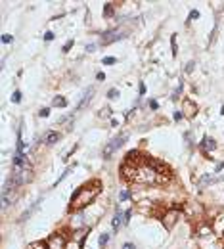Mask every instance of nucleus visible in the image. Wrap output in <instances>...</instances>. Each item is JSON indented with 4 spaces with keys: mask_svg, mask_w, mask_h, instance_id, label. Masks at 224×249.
I'll return each mask as SVG.
<instances>
[{
    "mask_svg": "<svg viewBox=\"0 0 224 249\" xmlns=\"http://www.w3.org/2000/svg\"><path fill=\"white\" fill-rule=\"evenodd\" d=\"M100 188H102V184L98 182V180L79 188L77 194L73 195V199H71V209H84L86 205H90V201L100 194Z\"/></svg>",
    "mask_w": 224,
    "mask_h": 249,
    "instance_id": "nucleus-1",
    "label": "nucleus"
},
{
    "mask_svg": "<svg viewBox=\"0 0 224 249\" xmlns=\"http://www.w3.org/2000/svg\"><path fill=\"white\" fill-rule=\"evenodd\" d=\"M127 138H128V134H127V132H124V134H119V136H115V138H113L111 142H109L107 146H106V149H103V157H106V159H107V157H111L113 152H115V149H119L124 142H127Z\"/></svg>",
    "mask_w": 224,
    "mask_h": 249,
    "instance_id": "nucleus-2",
    "label": "nucleus"
},
{
    "mask_svg": "<svg viewBox=\"0 0 224 249\" xmlns=\"http://www.w3.org/2000/svg\"><path fill=\"white\" fill-rule=\"evenodd\" d=\"M46 249H65V240L60 234H52L46 240Z\"/></svg>",
    "mask_w": 224,
    "mask_h": 249,
    "instance_id": "nucleus-3",
    "label": "nucleus"
},
{
    "mask_svg": "<svg viewBox=\"0 0 224 249\" xmlns=\"http://www.w3.org/2000/svg\"><path fill=\"white\" fill-rule=\"evenodd\" d=\"M178 217H180V211H178V209H170V211H167V215L163 217V224H165V228H169V230H170V228L176 224Z\"/></svg>",
    "mask_w": 224,
    "mask_h": 249,
    "instance_id": "nucleus-4",
    "label": "nucleus"
},
{
    "mask_svg": "<svg viewBox=\"0 0 224 249\" xmlns=\"http://www.w3.org/2000/svg\"><path fill=\"white\" fill-rule=\"evenodd\" d=\"M121 38H123V33H119V31H111V33H107L106 37L102 38V44H111V42L121 40Z\"/></svg>",
    "mask_w": 224,
    "mask_h": 249,
    "instance_id": "nucleus-5",
    "label": "nucleus"
},
{
    "mask_svg": "<svg viewBox=\"0 0 224 249\" xmlns=\"http://www.w3.org/2000/svg\"><path fill=\"white\" fill-rule=\"evenodd\" d=\"M182 106H184V109H186V115L188 117H194L195 113H197V106L192 100H186L184 103H182Z\"/></svg>",
    "mask_w": 224,
    "mask_h": 249,
    "instance_id": "nucleus-6",
    "label": "nucleus"
},
{
    "mask_svg": "<svg viewBox=\"0 0 224 249\" xmlns=\"http://www.w3.org/2000/svg\"><path fill=\"white\" fill-rule=\"evenodd\" d=\"M216 180H220V176H211V174H205V176H201V178L197 180V184H199V186H205V184L216 182Z\"/></svg>",
    "mask_w": 224,
    "mask_h": 249,
    "instance_id": "nucleus-7",
    "label": "nucleus"
},
{
    "mask_svg": "<svg viewBox=\"0 0 224 249\" xmlns=\"http://www.w3.org/2000/svg\"><path fill=\"white\" fill-rule=\"evenodd\" d=\"M201 149L203 152H209V149H215V140H211V138H203V142H201Z\"/></svg>",
    "mask_w": 224,
    "mask_h": 249,
    "instance_id": "nucleus-8",
    "label": "nucleus"
},
{
    "mask_svg": "<svg viewBox=\"0 0 224 249\" xmlns=\"http://www.w3.org/2000/svg\"><path fill=\"white\" fill-rule=\"evenodd\" d=\"M121 219H124V215H121V209L115 211V217H113V230H119V224H121Z\"/></svg>",
    "mask_w": 224,
    "mask_h": 249,
    "instance_id": "nucleus-9",
    "label": "nucleus"
},
{
    "mask_svg": "<svg viewBox=\"0 0 224 249\" xmlns=\"http://www.w3.org/2000/svg\"><path fill=\"white\" fill-rule=\"evenodd\" d=\"M92 94H94V88H88V90L84 92V96H82V102L79 103V109H82V107L86 106V103H88V100H90V96H92Z\"/></svg>",
    "mask_w": 224,
    "mask_h": 249,
    "instance_id": "nucleus-10",
    "label": "nucleus"
},
{
    "mask_svg": "<svg viewBox=\"0 0 224 249\" xmlns=\"http://www.w3.org/2000/svg\"><path fill=\"white\" fill-rule=\"evenodd\" d=\"M58 140H60V134H58V132H48V134L44 136V142H46V144H56Z\"/></svg>",
    "mask_w": 224,
    "mask_h": 249,
    "instance_id": "nucleus-11",
    "label": "nucleus"
},
{
    "mask_svg": "<svg viewBox=\"0 0 224 249\" xmlns=\"http://www.w3.org/2000/svg\"><path fill=\"white\" fill-rule=\"evenodd\" d=\"M54 106L56 107H65L67 106V100L63 96H58V98H54Z\"/></svg>",
    "mask_w": 224,
    "mask_h": 249,
    "instance_id": "nucleus-12",
    "label": "nucleus"
},
{
    "mask_svg": "<svg viewBox=\"0 0 224 249\" xmlns=\"http://www.w3.org/2000/svg\"><path fill=\"white\" fill-rule=\"evenodd\" d=\"M107 241H109V234H102L100 236V247H106Z\"/></svg>",
    "mask_w": 224,
    "mask_h": 249,
    "instance_id": "nucleus-13",
    "label": "nucleus"
},
{
    "mask_svg": "<svg viewBox=\"0 0 224 249\" xmlns=\"http://www.w3.org/2000/svg\"><path fill=\"white\" fill-rule=\"evenodd\" d=\"M103 14H106L107 17H109V15H113V4H106V8H103Z\"/></svg>",
    "mask_w": 224,
    "mask_h": 249,
    "instance_id": "nucleus-14",
    "label": "nucleus"
},
{
    "mask_svg": "<svg viewBox=\"0 0 224 249\" xmlns=\"http://www.w3.org/2000/svg\"><path fill=\"white\" fill-rule=\"evenodd\" d=\"M130 198V194H128V192L127 190H123V192H119V199H121V201H127Z\"/></svg>",
    "mask_w": 224,
    "mask_h": 249,
    "instance_id": "nucleus-15",
    "label": "nucleus"
},
{
    "mask_svg": "<svg viewBox=\"0 0 224 249\" xmlns=\"http://www.w3.org/2000/svg\"><path fill=\"white\" fill-rule=\"evenodd\" d=\"M12 100H14L15 103H19V102H21V92L15 90V92H14V96H12Z\"/></svg>",
    "mask_w": 224,
    "mask_h": 249,
    "instance_id": "nucleus-16",
    "label": "nucleus"
},
{
    "mask_svg": "<svg viewBox=\"0 0 224 249\" xmlns=\"http://www.w3.org/2000/svg\"><path fill=\"white\" fill-rule=\"evenodd\" d=\"M102 61H103V65H113V63H115L117 60H115V58H103Z\"/></svg>",
    "mask_w": 224,
    "mask_h": 249,
    "instance_id": "nucleus-17",
    "label": "nucleus"
},
{
    "mask_svg": "<svg viewBox=\"0 0 224 249\" xmlns=\"http://www.w3.org/2000/svg\"><path fill=\"white\" fill-rule=\"evenodd\" d=\"M38 115H40V117H48V115H50V109H48V107H42V109L38 111Z\"/></svg>",
    "mask_w": 224,
    "mask_h": 249,
    "instance_id": "nucleus-18",
    "label": "nucleus"
},
{
    "mask_svg": "<svg viewBox=\"0 0 224 249\" xmlns=\"http://www.w3.org/2000/svg\"><path fill=\"white\" fill-rule=\"evenodd\" d=\"M117 94H119V92L115 90V88H111V90L107 92V96H109V98H117Z\"/></svg>",
    "mask_w": 224,
    "mask_h": 249,
    "instance_id": "nucleus-19",
    "label": "nucleus"
},
{
    "mask_svg": "<svg viewBox=\"0 0 224 249\" xmlns=\"http://www.w3.org/2000/svg\"><path fill=\"white\" fill-rule=\"evenodd\" d=\"M2 42H12V35H2Z\"/></svg>",
    "mask_w": 224,
    "mask_h": 249,
    "instance_id": "nucleus-20",
    "label": "nucleus"
},
{
    "mask_svg": "<svg viewBox=\"0 0 224 249\" xmlns=\"http://www.w3.org/2000/svg\"><path fill=\"white\" fill-rule=\"evenodd\" d=\"M197 17H199V12H197V10H194V12L190 14V19H197Z\"/></svg>",
    "mask_w": 224,
    "mask_h": 249,
    "instance_id": "nucleus-21",
    "label": "nucleus"
},
{
    "mask_svg": "<svg viewBox=\"0 0 224 249\" xmlns=\"http://www.w3.org/2000/svg\"><path fill=\"white\" fill-rule=\"evenodd\" d=\"M180 92H182V86H178V88H176V90H174V94H173V98H174V100H176V98L180 96Z\"/></svg>",
    "mask_w": 224,
    "mask_h": 249,
    "instance_id": "nucleus-22",
    "label": "nucleus"
},
{
    "mask_svg": "<svg viewBox=\"0 0 224 249\" xmlns=\"http://www.w3.org/2000/svg\"><path fill=\"white\" fill-rule=\"evenodd\" d=\"M128 219H130V211L124 213V220H123V224H128Z\"/></svg>",
    "mask_w": 224,
    "mask_h": 249,
    "instance_id": "nucleus-23",
    "label": "nucleus"
},
{
    "mask_svg": "<svg viewBox=\"0 0 224 249\" xmlns=\"http://www.w3.org/2000/svg\"><path fill=\"white\" fill-rule=\"evenodd\" d=\"M149 106H152V109H157V107H159V103L155 102V100H152V102H149Z\"/></svg>",
    "mask_w": 224,
    "mask_h": 249,
    "instance_id": "nucleus-24",
    "label": "nucleus"
},
{
    "mask_svg": "<svg viewBox=\"0 0 224 249\" xmlns=\"http://www.w3.org/2000/svg\"><path fill=\"white\" fill-rule=\"evenodd\" d=\"M44 38H46V40H52V38H54V33H50V31H48V33L44 35Z\"/></svg>",
    "mask_w": 224,
    "mask_h": 249,
    "instance_id": "nucleus-25",
    "label": "nucleus"
},
{
    "mask_svg": "<svg viewBox=\"0 0 224 249\" xmlns=\"http://www.w3.org/2000/svg\"><path fill=\"white\" fill-rule=\"evenodd\" d=\"M71 46H73V40H69V42H67V44L63 46V52H67V50H69V48H71Z\"/></svg>",
    "mask_w": 224,
    "mask_h": 249,
    "instance_id": "nucleus-26",
    "label": "nucleus"
},
{
    "mask_svg": "<svg viewBox=\"0 0 224 249\" xmlns=\"http://www.w3.org/2000/svg\"><path fill=\"white\" fill-rule=\"evenodd\" d=\"M173 52H174V54H176V35H174V37H173Z\"/></svg>",
    "mask_w": 224,
    "mask_h": 249,
    "instance_id": "nucleus-27",
    "label": "nucleus"
},
{
    "mask_svg": "<svg viewBox=\"0 0 224 249\" xmlns=\"http://www.w3.org/2000/svg\"><path fill=\"white\" fill-rule=\"evenodd\" d=\"M123 249H136V247H134L132 243H124V245H123Z\"/></svg>",
    "mask_w": 224,
    "mask_h": 249,
    "instance_id": "nucleus-28",
    "label": "nucleus"
},
{
    "mask_svg": "<svg viewBox=\"0 0 224 249\" xmlns=\"http://www.w3.org/2000/svg\"><path fill=\"white\" fill-rule=\"evenodd\" d=\"M192 69H194V61H190V63H188V67H186V71H188V73H190Z\"/></svg>",
    "mask_w": 224,
    "mask_h": 249,
    "instance_id": "nucleus-29",
    "label": "nucleus"
},
{
    "mask_svg": "<svg viewBox=\"0 0 224 249\" xmlns=\"http://www.w3.org/2000/svg\"><path fill=\"white\" fill-rule=\"evenodd\" d=\"M180 119H182V113L176 111V113H174V121H180Z\"/></svg>",
    "mask_w": 224,
    "mask_h": 249,
    "instance_id": "nucleus-30",
    "label": "nucleus"
},
{
    "mask_svg": "<svg viewBox=\"0 0 224 249\" xmlns=\"http://www.w3.org/2000/svg\"><path fill=\"white\" fill-rule=\"evenodd\" d=\"M94 48H96V44H88L86 46V52H90V50H94Z\"/></svg>",
    "mask_w": 224,
    "mask_h": 249,
    "instance_id": "nucleus-31",
    "label": "nucleus"
},
{
    "mask_svg": "<svg viewBox=\"0 0 224 249\" xmlns=\"http://www.w3.org/2000/svg\"><path fill=\"white\" fill-rule=\"evenodd\" d=\"M222 115H224V107H222Z\"/></svg>",
    "mask_w": 224,
    "mask_h": 249,
    "instance_id": "nucleus-32",
    "label": "nucleus"
}]
</instances>
